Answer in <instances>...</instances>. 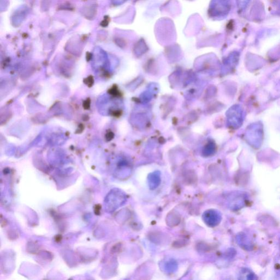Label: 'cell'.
<instances>
[{"label": "cell", "mask_w": 280, "mask_h": 280, "mask_svg": "<svg viewBox=\"0 0 280 280\" xmlns=\"http://www.w3.org/2000/svg\"><path fill=\"white\" fill-rule=\"evenodd\" d=\"M247 198V194L245 192L237 191L232 193L228 197V206L230 209L237 211L246 206Z\"/></svg>", "instance_id": "obj_1"}, {"label": "cell", "mask_w": 280, "mask_h": 280, "mask_svg": "<svg viewBox=\"0 0 280 280\" xmlns=\"http://www.w3.org/2000/svg\"><path fill=\"white\" fill-rule=\"evenodd\" d=\"M203 220L208 226L214 227L218 226L222 220V215L217 210H209L205 212L203 216Z\"/></svg>", "instance_id": "obj_2"}, {"label": "cell", "mask_w": 280, "mask_h": 280, "mask_svg": "<svg viewBox=\"0 0 280 280\" xmlns=\"http://www.w3.org/2000/svg\"><path fill=\"white\" fill-rule=\"evenodd\" d=\"M237 241L239 246L245 250L251 251L253 248V245L251 240L244 233H241L238 235Z\"/></svg>", "instance_id": "obj_3"}, {"label": "cell", "mask_w": 280, "mask_h": 280, "mask_svg": "<svg viewBox=\"0 0 280 280\" xmlns=\"http://www.w3.org/2000/svg\"><path fill=\"white\" fill-rule=\"evenodd\" d=\"M161 175L159 172H154L149 175L148 182L150 189H156L161 183Z\"/></svg>", "instance_id": "obj_4"}, {"label": "cell", "mask_w": 280, "mask_h": 280, "mask_svg": "<svg viewBox=\"0 0 280 280\" xmlns=\"http://www.w3.org/2000/svg\"><path fill=\"white\" fill-rule=\"evenodd\" d=\"M240 279L254 280H257L256 274L248 269H243L239 275Z\"/></svg>", "instance_id": "obj_5"}]
</instances>
